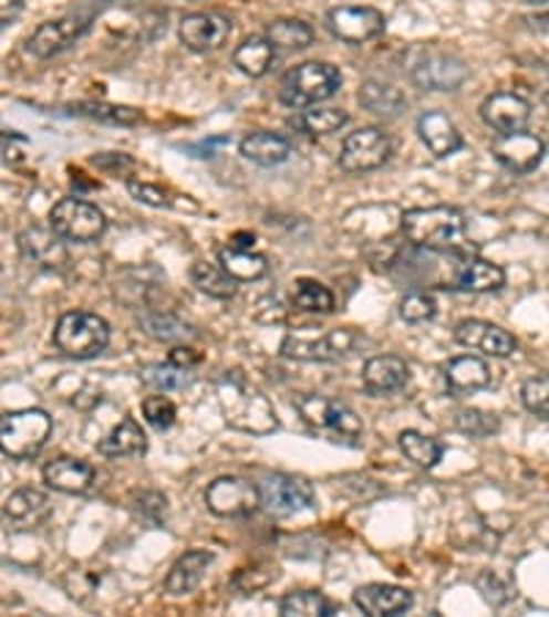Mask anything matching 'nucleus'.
Wrapping results in <instances>:
<instances>
[{
    "instance_id": "aec40b11",
    "label": "nucleus",
    "mask_w": 549,
    "mask_h": 617,
    "mask_svg": "<svg viewBox=\"0 0 549 617\" xmlns=\"http://www.w3.org/2000/svg\"><path fill=\"white\" fill-rule=\"evenodd\" d=\"M410 381V365L407 359L396 357V354H380L371 357L363 365V387L369 396L385 398L393 393L404 390Z\"/></svg>"
},
{
    "instance_id": "a878e982",
    "label": "nucleus",
    "mask_w": 549,
    "mask_h": 617,
    "mask_svg": "<svg viewBox=\"0 0 549 617\" xmlns=\"http://www.w3.org/2000/svg\"><path fill=\"white\" fill-rule=\"evenodd\" d=\"M105 459H127V456H146L148 442L146 433H143L141 422L135 417H124L100 445H96Z\"/></svg>"
},
{
    "instance_id": "473e14b6",
    "label": "nucleus",
    "mask_w": 549,
    "mask_h": 617,
    "mask_svg": "<svg viewBox=\"0 0 549 617\" xmlns=\"http://www.w3.org/2000/svg\"><path fill=\"white\" fill-rule=\"evenodd\" d=\"M398 448H402V453L407 456L412 464L421 467V470H434L445 456L443 442H437V439L426 437V433L421 431L398 433Z\"/></svg>"
},
{
    "instance_id": "f704fd0d",
    "label": "nucleus",
    "mask_w": 549,
    "mask_h": 617,
    "mask_svg": "<svg viewBox=\"0 0 549 617\" xmlns=\"http://www.w3.org/2000/svg\"><path fill=\"white\" fill-rule=\"evenodd\" d=\"M283 617H330L335 615V604H330L322 593L317 590H294L286 593L278 604Z\"/></svg>"
},
{
    "instance_id": "cd10ccee",
    "label": "nucleus",
    "mask_w": 549,
    "mask_h": 617,
    "mask_svg": "<svg viewBox=\"0 0 549 617\" xmlns=\"http://www.w3.org/2000/svg\"><path fill=\"white\" fill-rule=\"evenodd\" d=\"M358 100L365 111L382 118H396L407 107V100H404L402 91L393 88L391 83H382V80H365L360 85Z\"/></svg>"
},
{
    "instance_id": "a211bd4d",
    "label": "nucleus",
    "mask_w": 549,
    "mask_h": 617,
    "mask_svg": "<svg viewBox=\"0 0 549 617\" xmlns=\"http://www.w3.org/2000/svg\"><path fill=\"white\" fill-rule=\"evenodd\" d=\"M352 602L360 613L369 617H398L410 613L412 604H415V596H412L407 587L374 582V585L358 587Z\"/></svg>"
},
{
    "instance_id": "8fccbe9b",
    "label": "nucleus",
    "mask_w": 549,
    "mask_h": 617,
    "mask_svg": "<svg viewBox=\"0 0 549 617\" xmlns=\"http://www.w3.org/2000/svg\"><path fill=\"white\" fill-rule=\"evenodd\" d=\"M530 3H545V0H530Z\"/></svg>"
},
{
    "instance_id": "c03bdc74",
    "label": "nucleus",
    "mask_w": 549,
    "mask_h": 617,
    "mask_svg": "<svg viewBox=\"0 0 549 617\" xmlns=\"http://www.w3.org/2000/svg\"><path fill=\"white\" fill-rule=\"evenodd\" d=\"M143 417L148 426H154L157 431H165L176 422V404L165 396H148L143 401Z\"/></svg>"
},
{
    "instance_id": "c756f323",
    "label": "nucleus",
    "mask_w": 549,
    "mask_h": 617,
    "mask_svg": "<svg viewBox=\"0 0 549 617\" xmlns=\"http://www.w3.org/2000/svg\"><path fill=\"white\" fill-rule=\"evenodd\" d=\"M220 266L231 274L234 280H242V283H253L261 280L270 272V264L261 253L253 250H239V248H222L220 250Z\"/></svg>"
},
{
    "instance_id": "ddd939ff",
    "label": "nucleus",
    "mask_w": 549,
    "mask_h": 617,
    "mask_svg": "<svg viewBox=\"0 0 549 617\" xmlns=\"http://www.w3.org/2000/svg\"><path fill=\"white\" fill-rule=\"evenodd\" d=\"M328 28L341 42L365 44L385 33L387 20L374 6H339L328 11Z\"/></svg>"
},
{
    "instance_id": "b1692460",
    "label": "nucleus",
    "mask_w": 549,
    "mask_h": 617,
    "mask_svg": "<svg viewBox=\"0 0 549 617\" xmlns=\"http://www.w3.org/2000/svg\"><path fill=\"white\" fill-rule=\"evenodd\" d=\"M445 381H448V390L454 396H467V393H478L491 387L495 376H491V368L486 365V359L473 357V354H462V357H454L445 365Z\"/></svg>"
},
{
    "instance_id": "5701e85b",
    "label": "nucleus",
    "mask_w": 549,
    "mask_h": 617,
    "mask_svg": "<svg viewBox=\"0 0 549 617\" xmlns=\"http://www.w3.org/2000/svg\"><path fill=\"white\" fill-rule=\"evenodd\" d=\"M417 135H421L423 146L434 154V157H450L462 148V133L454 122H450L445 113L432 111V113H423L417 118Z\"/></svg>"
},
{
    "instance_id": "1a4fd4ad",
    "label": "nucleus",
    "mask_w": 549,
    "mask_h": 617,
    "mask_svg": "<svg viewBox=\"0 0 549 617\" xmlns=\"http://www.w3.org/2000/svg\"><path fill=\"white\" fill-rule=\"evenodd\" d=\"M317 502V491L300 475H270L259 485V508H265L272 519H289L302 511H311Z\"/></svg>"
},
{
    "instance_id": "f3484780",
    "label": "nucleus",
    "mask_w": 549,
    "mask_h": 617,
    "mask_svg": "<svg viewBox=\"0 0 549 617\" xmlns=\"http://www.w3.org/2000/svg\"><path fill=\"white\" fill-rule=\"evenodd\" d=\"M454 338L462 346L473 348V352L486 354V357H511L519 348L517 338L508 330L484 322V318H465V322H459L454 330Z\"/></svg>"
},
{
    "instance_id": "f03ea898",
    "label": "nucleus",
    "mask_w": 549,
    "mask_h": 617,
    "mask_svg": "<svg viewBox=\"0 0 549 617\" xmlns=\"http://www.w3.org/2000/svg\"><path fill=\"white\" fill-rule=\"evenodd\" d=\"M402 231L415 248L445 253L465 242L467 220L456 206H417L402 215Z\"/></svg>"
},
{
    "instance_id": "6e6552de",
    "label": "nucleus",
    "mask_w": 549,
    "mask_h": 617,
    "mask_svg": "<svg viewBox=\"0 0 549 617\" xmlns=\"http://www.w3.org/2000/svg\"><path fill=\"white\" fill-rule=\"evenodd\" d=\"M50 231L59 233L66 242L91 244L105 237L107 217L100 206L80 201V198H61L50 209Z\"/></svg>"
},
{
    "instance_id": "0eeeda50",
    "label": "nucleus",
    "mask_w": 549,
    "mask_h": 617,
    "mask_svg": "<svg viewBox=\"0 0 549 617\" xmlns=\"http://www.w3.org/2000/svg\"><path fill=\"white\" fill-rule=\"evenodd\" d=\"M53 341L61 354L72 359H94L111 343V327L102 316L89 311H69L59 318Z\"/></svg>"
},
{
    "instance_id": "39448f33",
    "label": "nucleus",
    "mask_w": 549,
    "mask_h": 617,
    "mask_svg": "<svg viewBox=\"0 0 549 617\" xmlns=\"http://www.w3.org/2000/svg\"><path fill=\"white\" fill-rule=\"evenodd\" d=\"M341 83L343 77L339 66L324 64V61H305L283 74L278 96L286 107L305 111V107H313L339 94Z\"/></svg>"
},
{
    "instance_id": "4468645a",
    "label": "nucleus",
    "mask_w": 549,
    "mask_h": 617,
    "mask_svg": "<svg viewBox=\"0 0 549 617\" xmlns=\"http://www.w3.org/2000/svg\"><path fill=\"white\" fill-rule=\"evenodd\" d=\"M410 77L421 91H456L467 80V66L456 55L423 50Z\"/></svg>"
},
{
    "instance_id": "2f4dec72",
    "label": "nucleus",
    "mask_w": 549,
    "mask_h": 617,
    "mask_svg": "<svg viewBox=\"0 0 549 617\" xmlns=\"http://www.w3.org/2000/svg\"><path fill=\"white\" fill-rule=\"evenodd\" d=\"M193 285L211 300H231L237 294V280L231 278L220 264H209V261H198L190 270Z\"/></svg>"
},
{
    "instance_id": "4c0bfd02",
    "label": "nucleus",
    "mask_w": 549,
    "mask_h": 617,
    "mask_svg": "<svg viewBox=\"0 0 549 617\" xmlns=\"http://www.w3.org/2000/svg\"><path fill=\"white\" fill-rule=\"evenodd\" d=\"M141 381L146 387H152V390L170 393V390H185V387H190L193 376L190 370L179 368V365L174 363H152L141 370Z\"/></svg>"
},
{
    "instance_id": "a18cd8bd",
    "label": "nucleus",
    "mask_w": 549,
    "mask_h": 617,
    "mask_svg": "<svg viewBox=\"0 0 549 617\" xmlns=\"http://www.w3.org/2000/svg\"><path fill=\"white\" fill-rule=\"evenodd\" d=\"M127 190H130V196L135 198V201H141L146 206H157V209H163V206H170L168 192H165L163 187H157V185H148V181L130 179Z\"/></svg>"
},
{
    "instance_id": "2eb2a0df",
    "label": "nucleus",
    "mask_w": 549,
    "mask_h": 617,
    "mask_svg": "<svg viewBox=\"0 0 549 617\" xmlns=\"http://www.w3.org/2000/svg\"><path fill=\"white\" fill-rule=\"evenodd\" d=\"M491 154H495V159L503 168L517 176H525L534 174V170L545 163L547 146L539 135L519 129V133L497 137V140L491 143Z\"/></svg>"
},
{
    "instance_id": "37998d69",
    "label": "nucleus",
    "mask_w": 549,
    "mask_h": 617,
    "mask_svg": "<svg viewBox=\"0 0 549 617\" xmlns=\"http://www.w3.org/2000/svg\"><path fill=\"white\" fill-rule=\"evenodd\" d=\"M522 404L525 409L534 411L536 417L547 420L549 415V379L547 376H534L522 385Z\"/></svg>"
},
{
    "instance_id": "423d86ee",
    "label": "nucleus",
    "mask_w": 549,
    "mask_h": 617,
    "mask_svg": "<svg viewBox=\"0 0 549 617\" xmlns=\"http://www.w3.org/2000/svg\"><path fill=\"white\" fill-rule=\"evenodd\" d=\"M53 417L44 409H20L0 417V453L17 461H31L48 445Z\"/></svg>"
},
{
    "instance_id": "7c9ffc66",
    "label": "nucleus",
    "mask_w": 549,
    "mask_h": 617,
    "mask_svg": "<svg viewBox=\"0 0 549 617\" xmlns=\"http://www.w3.org/2000/svg\"><path fill=\"white\" fill-rule=\"evenodd\" d=\"M48 513L50 500L39 489H20L6 500V516L17 524H39Z\"/></svg>"
},
{
    "instance_id": "dca6fc26",
    "label": "nucleus",
    "mask_w": 549,
    "mask_h": 617,
    "mask_svg": "<svg viewBox=\"0 0 549 617\" xmlns=\"http://www.w3.org/2000/svg\"><path fill=\"white\" fill-rule=\"evenodd\" d=\"M234 22L220 11H196L179 22V39L193 53H211L228 42Z\"/></svg>"
},
{
    "instance_id": "9b49d317",
    "label": "nucleus",
    "mask_w": 549,
    "mask_h": 617,
    "mask_svg": "<svg viewBox=\"0 0 549 617\" xmlns=\"http://www.w3.org/2000/svg\"><path fill=\"white\" fill-rule=\"evenodd\" d=\"M204 502L220 519H248L259 511V485L237 475H222L206 485Z\"/></svg>"
},
{
    "instance_id": "ea45409f",
    "label": "nucleus",
    "mask_w": 549,
    "mask_h": 617,
    "mask_svg": "<svg viewBox=\"0 0 549 617\" xmlns=\"http://www.w3.org/2000/svg\"><path fill=\"white\" fill-rule=\"evenodd\" d=\"M74 111L85 118H94V122L102 124H116V127H133V124L141 122V113L133 111V107H122V105H102V102H83Z\"/></svg>"
},
{
    "instance_id": "412c9836",
    "label": "nucleus",
    "mask_w": 549,
    "mask_h": 617,
    "mask_svg": "<svg viewBox=\"0 0 549 617\" xmlns=\"http://www.w3.org/2000/svg\"><path fill=\"white\" fill-rule=\"evenodd\" d=\"M42 478L50 489L61 491V494H85V491L94 485L96 470L83 459L59 456V459H53L44 464Z\"/></svg>"
},
{
    "instance_id": "a19ab883",
    "label": "nucleus",
    "mask_w": 549,
    "mask_h": 617,
    "mask_svg": "<svg viewBox=\"0 0 549 617\" xmlns=\"http://www.w3.org/2000/svg\"><path fill=\"white\" fill-rule=\"evenodd\" d=\"M456 428L467 437L484 439L500 431V417L486 409H459L456 411Z\"/></svg>"
},
{
    "instance_id": "c9c22d12",
    "label": "nucleus",
    "mask_w": 549,
    "mask_h": 617,
    "mask_svg": "<svg viewBox=\"0 0 549 617\" xmlns=\"http://www.w3.org/2000/svg\"><path fill=\"white\" fill-rule=\"evenodd\" d=\"M274 50H305L313 44V28L302 20H278L265 33Z\"/></svg>"
},
{
    "instance_id": "72a5a7b5",
    "label": "nucleus",
    "mask_w": 549,
    "mask_h": 617,
    "mask_svg": "<svg viewBox=\"0 0 549 617\" xmlns=\"http://www.w3.org/2000/svg\"><path fill=\"white\" fill-rule=\"evenodd\" d=\"M291 127L300 133L319 137V135H333L349 124V113L341 107H317V111H302L300 116L291 118Z\"/></svg>"
},
{
    "instance_id": "393cba45",
    "label": "nucleus",
    "mask_w": 549,
    "mask_h": 617,
    "mask_svg": "<svg viewBox=\"0 0 549 617\" xmlns=\"http://www.w3.org/2000/svg\"><path fill=\"white\" fill-rule=\"evenodd\" d=\"M503 285H506V270L486 259L462 261L454 280V289L473 291V294H489V291H500Z\"/></svg>"
},
{
    "instance_id": "9d476101",
    "label": "nucleus",
    "mask_w": 549,
    "mask_h": 617,
    "mask_svg": "<svg viewBox=\"0 0 549 617\" xmlns=\"http://www.w3.org/2000/svg\"><path fill=\"white\" fill-rule=\"evenodd\" d=\"M91 22H94L91 11H74V14L59 17V20L42 22L33 31V36L28 39V53L42 61L55 59V55L77 44V39H83L91 31Z\"/></svg>"
},
{
    "instance_id": "de8ad7c7",
    "label": "nucleus",
    "mask_w": 549,
    "mask_h": 617,
    "mask_svg": "<svg viewBox=\"0 0 549 617\" xmlns=\"http://www.w3.org/2000/svg\"><path fill=\"white\" fill-rule=\"evenodd\" d=\"M25 9V0H0V31L9 28Z\"/></svg>"
},
{
    "instance_id": "6ab92c4d",
    "label": "nucleus",
    "mask_w": 549,
    "mask_h": 617,
    "mask_svg": "<svg viewBox=\"0 0 549 617\" xmlns=\"http://www.w3.org/2000/svg\"><path fill=\"white\" fill-rule=\"evenodd\" d=\"M480 118L489 124L495 133L511 135L519 129L528 127L530 122V105L528 100H522L519 94L511 91H500V94L486 96L484 105H480Z\"/></svg>"
},
{
    "instance_id": "f8f14e48",
    "label": "nucleus",
    "mask_w": 549,
    "mask_h": 617,
    "mask_svg": "<svg viewBox=\"0 0 549 617\" xmlns=\"http://www.w3.org/2000/svg\"><path fill=\"white\" fill-rule=\"evenodd\" d=\"M393 143L387 133L380 127H363L352 133L341 146V168L346 174H369V170L382 168L391 159Z\"/></svg>"
},
{
    "instance_id": "4be33fe9",
    "label": "nucleus",
    "mask_w": 549,
    "mask_h": 617,
    "mask_svg": "<svg viewBox=\"0 0 549 617\" xmlns=\"http://www.w3.org/2000/svg\"><path fill=\"white\" fill-rule=\"evenodd\" d=\"M211 563H215V554L206 552V548L185 552L170 565L168 576H165V593H168V596H187V593H193L204 582Z\"/></svg>"
},
{
    "instance_id": "c85d7f7f",
    "label": "nucleus",
    "mask_w": 549,
    "mask_h": 617,
    "mask_svg": "<svg viewBox=\"0 0 549 617\" xmlns=\"http://www.w3.org/2000/svg\"><path fill=\"white\" fill-rule=\"evenodd\" d=\"M274 48L267 36H248L234 50V66L248 77H265L272 69Z\"/></svg>"
},
{
    "instance_id": "e433bc0d",
    "label": "nucleus",
    "mask_w": 549,
    "mask_h": 617,
    "mask_svg": "<svg viewBox=\"0 0 549 617\" xmlns=\"http://www.w3.org/2000/svg\"><path fill=\"white\" fill-rule=\"evenodd\" d=\"M294 307L305 313H333L335 296L333 291L319 283V280L302 278L294 283Z\"/></svg>"
},
{
    "instance_id": "58836bf2",
    "label": "nucleus",
    "mask_w": 549,
    "mask_h": 617,
    "mask_svg": "<svg viewBox=\"0 0 549 617\" xmlns=\"http://www.w3.org/2000/svg\"><path fill=\"white\" fill-rule=\"evenodd\" d=\"M55 239H61L59 233H44L39 231V228H33V231L22 233V250H25L28 255H31L37 264H44V266H55V261H64L66 253L64 248H61Z\"/></svg>"
},
{
    "instance_id": "7ed1b4c3",
    "label": "nucleus",
    "mask_w": 549,
    "mask_h": 617,
    "mask_svg": "<svg viewBox=\"0 0 549 617\" xmlns=\"http://www.w3.org/2000/svg\"><path fill=\"white\" fill-rule=\"evenodd\" d=\"M360 333L352 327H300L291 330L280 343V354L297 363H341L358 352Z\"/></svg>"
},
{
    "instance_id": "bb28decb",
    "label": "nucleus",
    "mask_w": 549,
    "mask_h": 617,
    "mask_svg": "<svg viewBox=\"0 0 549 617\" xmlns=\"http://www.w3.org/2000/svg\"><path fill=\"white\" fill-rule=\"evenodd\" d=\"M239 151L245 159L261 165V168H274V165H283L291 157V143L274 133H250L239 143Z\"/></svg>"
},
{
    "instance_id": "09e8293b",
    "label": "nucleus",
    "mask_w": 549,
    "mask_h": 617,
    "mask_svg": "<svg viewBox=\"0 0 549 617\" xmlns=\"http://www.w3.org/2000/svg\"><path fill=\"white\" fill-rule=\"evenodd\" d=\"M253 244H256V237H253V233H237V237L231 239V244H228V248L253 250Z\"/></svg>"
},
{
    "instance_id": "49530a36",
    "label": "nucleus",
    "mask_w": 549,
    "mask_h": 617,
    "mask_svg": "<svg viewBox=\"0 0 549 617\" xmlns=\"http://www.w3.org/2000/svg\"><path fill=\"white\" fill-rule=\"evenodd\" d=\"M168 363L179 365V368H185V370H193L198 363H201V354L190 346H176V348H170Z\"/></svg>"
},
{
    "instance_id": "79ce46f5",
    "label": "nucleus",
    "mask_w": 549,
    "mask_h": 617,
    "mask_svg": "<svg viewBox=\"0 0 549 617\" xmlns=\"http://www.w3.org/2000/svg\"><path fill=\"white\" fill-rule=\"evenodd\" d=\"M402 318L407 324H426L437 316V300L426 291H415V294H407L402 300V307H398Z\"/></svg>"
},
{
    "instance_id": "f257e3e1",
    "label": "nucleus",
    "mask_w": 549,
    "mask_h": 617,
    "mask_svg": "<svg viewBox=\"0 0 549 617\" xmlns=\"http://www.w3.org/2000/svg\"><path fill=\"white\" fill-rule=\"evenodd\" d=\"M217 404H220L222 420L226 426L237 428L245 433H272L278 431V411L270 404V398L261 396L239 370H228L215 385Z\"/></svg>"
},
{
    "instance_id": "20e7f679",
    "label": "nucleus",
    "mask_w": 549,
    "mask_h": 617,
    "mask_svg": "<svg viewBox=\"0 0 549 617\" xmlns=\"http://www.w3.org/2000/svg\"><path fill=\"white\" fill-rule=\"evenodd\" d=\"M297 415L302 417L308 428L319 437H324L333 445H349L358 448L363 439L365 426L358 417V411H352L346 404L335 401V398L324 396H300L294 401Z\"/></svg>"
}]
</instances>
